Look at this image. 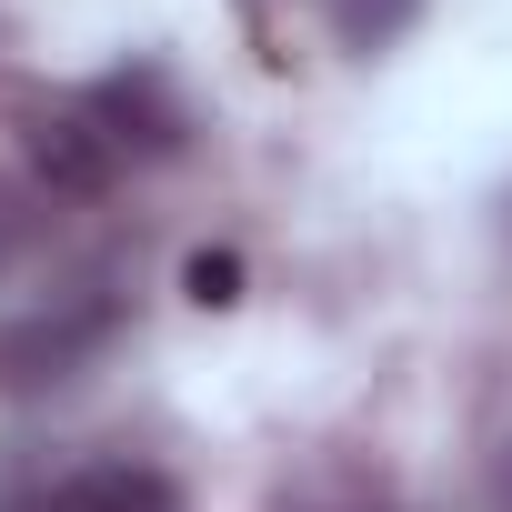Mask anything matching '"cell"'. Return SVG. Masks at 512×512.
Listing matches in <instances>:
<instances>
[{"instance_id": "6da1fadb", "label": "cell", "mask_w": 512, "mask_h": 512, "mask_svg": "<svg viewBox=\"0 0 512 512\" xmlns=\"http://www.w3.org/2000/svg\"><path fill=\"white\" fill-rule=\"evenodd\" d=\"M111 332H121V302H101V292L0 322V392H51V382L91 372V352H101Z\"/></svg>"}, {"instance_id": "52a82bcc", "label": "cell", "mask_w": 512, "mask_h": 512, "mask_svg": "<svg viewBox=\"0 0 512 512\" xmlns=\"http://www.w3.org/2000/svg\"><path fill=\"white\" fill-rule=\"evenodd\" d=\"M282 512H392V492L362 482V472H322V482H302Z\"/></svg>"}, {"instance_id": "8992f818", "label": "cell", "mask_w": 512, "mask_h": 512, "mask_svg": "<svg viewBox=\"0 0 512 512\" xmlns=\"http://www.w3.org/2000/svg\"><path fill=\"white\" fill-rule=\"evenodd\" d=\"M412 21H422V0H332V31H342V51H392Z\"/></svg>"}, {"instance_id": "5b68a950", "label": "cell", "mask_w": 512, "mask_h": 512, "mask_svg": "<svg viewBox=\"0 0 512 512\" xmlns=\"http://www.w3.org/2000/svg\"><path fill=\"white\" fill-rule=\"evenodd\" d=\"M41 221H51V191H41L31 171H21V181L0 171V272H21V262H31V241H41Z\"/></svg>"}, {"instance_id": "7a4b0ae2", "label": "cell", "mask_w": 512, "mask_h": 512, "mask_svg": "<svg viewBox=\"0 0 512 512\" xmlns=\"http://www.w3.org/2000/svg\"><path fill=\"white\" fill-rule=\"evenodd\" d=\"M21 161H31V181H41L51 201H101V191L121 181V141H111L81 101L31 111V121H21Z\"/></svg>"}, {"instance_id": "277c9868", "label": "cell", "mask_w": 512, "mask_h": 512, "mask_svg": "<svg viewBox=\"0 0 512 512\" xmlns=\"http://www.w3.org/2000/svg\"><path fill=\"white\" fill-rule=\"evenodd\" d=\"M41 512H181V482L151 472V462H91V472H71Z\"/></svg>"}, {"instance_id": "ba28073f", "label": "cell", "mask_w": 512, "mask_h": 512, "mask_svg": "<svg viewBox=\"0 0 512 512\" xmlns=\"http://www.w3.org/2000/svg\"><path fill=\"white\" fill-rule=\"evenodd\" d=\"M181 282H191V302H211V312L241 302V251H191V272H181Z\"/></svg>"}, {"instance_id": "9c48e42d", "label": "cell", "mask_w": 512, "mask_h": 512, "mask_svg": "<svg viewBox=\"0 0 512 512\" xmlns=\"http://www.w3.org/2000/svg\"><path fill=\"white\" fill-rule=\"evenodd\" d=\"M482 502H492V512H512V442L492 452V472H482Z\"/></svg>"}, {"instance_id": "3957f363", "label": "cell", "mask_w": 512, "mask_h": 512, "mask_svg": "<svg viewBox=\"0 0 512 512\" xmlns=\"http://www.w3.org/2000/svg\"><path fill=\"white\" fill-rule=\"evenodd\" d=\"M81 111L121 141V161H131V151H141V161H161V151H181V131H191V121H181V101H171V81H161L151 61H141V71L91 81V91H81Z\"/></svg>"}]
</instances>
